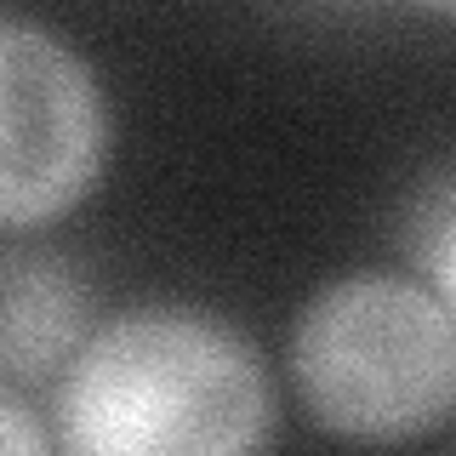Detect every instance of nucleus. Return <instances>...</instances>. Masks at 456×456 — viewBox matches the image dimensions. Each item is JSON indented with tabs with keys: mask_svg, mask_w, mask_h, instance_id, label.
Here are the masks:
<instances>
[{
	"mask_svg": "<svg viewBox=\"0 0 456 456\" xmlns=\"http://www.w3.org/2000/svg\"><path fill=\"white\" fill-rule=\"evenodd\" d=\"M0 439H6L12 456H40L46 451V428L28 422V405H23V388H0Z\"/></svg>",
	"mask_w": 456,
	"mask_h": 456,
	"instance_id": "423d86ee",
	"label": "nucleus"
},
{
	"mask_svg": "<svg viewBox=\"0 0 456 456\" xmlns=\"http://www.w3.org/2000/svg\"><path fill=\"white\" fill-rule=\"evenodd\" d=\"M417 6H428V12H439V18H456V0H417Z\"/></svg>",
	"mask_w": 456,
	"mask_h": 456,
	"instance_id": "0eeeda50",
	"label": "nucleus"
},
{
	"mask_svg": "<svg viewBox=\"0 0 456 456\" xmlns=\"http://www.w3.org/2000/svg\"><path fill=\"white\" fill-rule=\"evenodd\" d=\"M399 246H405L417 280L456 314V160L439 166L411 194L405 223H399Z\"/></svg>",
	"mask_w": 456,
	"mask_h": 456,
	"instance_id": "39448f33",
	"label": "nucleus"
},
{
	"mask_svg": "<svg viewBox=\"0 0 456 456\" xmlns=\"http://www.w3.org/2000/svg\"><path fill=\"white\" fill-rule=\"evenodd\" d=\"M291 382L337 439H422L456 417V314L411 274H342L297 314Z\"/></svg>",
	"mask_w": 456,
	"mask_h": 456,
	"instance_id": "f03ea898",
	"label": "nucleus"
},
{
	"mask_svg": "<svg viewBox=\"0 0 456 456\" xmlns=\"http://www.w3.org/2000/svg\"><path fill=\"white\" fill-rule=\"evenodd\" d=\"M52 411L75 456H240L274 428V388L240 325L149 303L80 342Z\"/></svg>",
	"mask_w": 456,
	"mask_h": 456,
	"instance_id": "f257e3e1",
	"label": "nucleus"
},
{
	"mask_svg": "<svg viewBox=\"0 0 456 456\" xmlns=\"http://www.w3.org/2000/svg\"><path fill=\"white\" fill-rule=\"evenodd\" d=\"M109 103L92 63L63 35L0 23V223L28 234L57 223L103 183Z\"/></svg>",
	"mask_w": 456,
	"mask_h": 456,
	"instance_id": "7ed1b4c3",
	"label": "nucleus"
},
{
	"mask_svg": "<svg viewBox=\"0 0 456 456\" xmlns=\"http://www.w3.org/2000/svg\"><path fill=\"white\" fill-rule=\"evenodd\" d=\"M92 337V291L80 285L75 263L57 251H28L12 234L0 263V370L12 388L52 382Z\"/></svg>",
	"mask_w": 456,
	"mask_h": 456,
	"instance_id": "20e7f679",
	"label": "nucleus"
}]
</instances>
